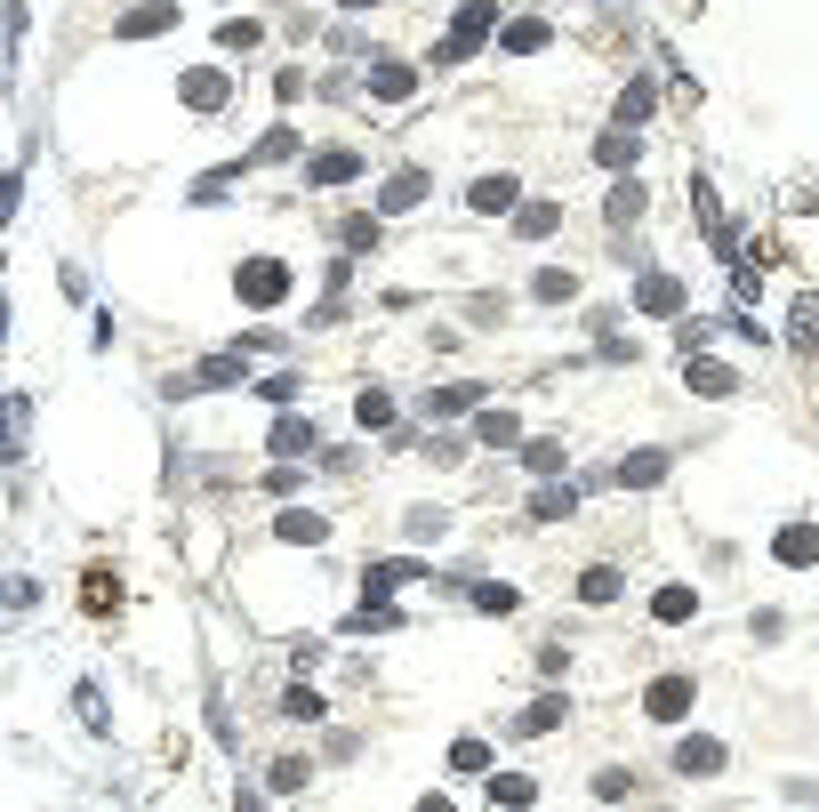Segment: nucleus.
<instances>
[{
	"label": "nucleus",
	"mask_w": 819,
	"mask_h": 812,
	"mask_svg": "<svg viewBox=\"0 0 819 812\" xmlns=\"http://www.w3.org/2000/svg\"><path fill=\"white\" fill-rule=\"evenodd\" d=\"M394 628H402L394 603H354V635H394Z\"/></svg>",
	"instance_id": "473e14b6"
},
{
	"label": "nucleus",
	"mask_w": 819,
	"mask_h": 812,
	"mask_svg": "<svg viewBox=\"0 0 819 812\" xmlns=\"http://www.w3.org/2000/svg\"><path fill=\"white\" fill-rule=\"evenodd\" d=\"M218 387H250V370H242V354H210L193 370V394H218Z\"/></svg>",
	"instance_id": "a211bd4d"
},
{
	"label": "nucleus",
	"mask_w": 819,
	"mask_h": 812,
	"mask_svg": "<svg viewBox=\"0 0 819 812\" xmlns=\"http://www.w3.org/2000/svg\"><path fill=\"white\" fill-rule=\"evenodd\" d=\"M491 32H498V9H491V0H458V17H451V32L426 49V64H466Z\"/></svg>",
	"instance_id": "f257e3e1"
},
{
	"label": "nucleus",
	"mask_w": 819,
	"mask_h": 812,
	"mask_svg": "<svg viewBox=\"0 0 819 812\" xmlns=\"http://www.w3.org/2000/svg\"><path fill=\"white\" fill-rule=\"evenodd\" d=\"M442 531H451V515H442V507H418V515H410V539H418V548H426V539H442Z\"/></svg>",
	"instance_id": "c03bdc74"
},
{
	"label": "nucleus",
	"mask_w": 819,
	"mask_h": 812,
	"mask_svg": "<svg viewBox=\"0 0 819 812\" xmlns=\"http://www.w3.org/2000/svg\"><path fill=\"white\" fill-rule=\"evenodd\" d=\"M233 290H242V307H282V298H290V265L282 258H242V265H233Z\"/></svg>",
	"instance_id": "f03ea898"
},
{
	"label": "nucleus",
	"mask_w": 819,
	"mask_h": 812,
	"mask_svg": "<svg viewBox=\"0 0 819 812\" xmlns=\"http://www.w3.org/2000/svg\"><path fill=\"white\" fill-rule=\"evenodd\" d=\"M178 97H185L193 113H218L225 97H233V64H193V73L178 81Z\"/></svg>",
	"instance_id": "7ed1b4c3"
},
{
	"label": "nucleus",
	"mask_w": 819,
	"mask_h": 812,
	"mask_svg": "<svg viewBox=\"0 0 819 812\" xmlns=\"http://www.w3.org/2000/svg\"><path fill=\"white\" fill-rule=\"evenodd\" d=\"M635 307H643V314H683V282H675V274H643V282H635Z\"/></svg>",
	"instance_id": "f3484780"
},
{
	"label": "nucleus",
	"mask_w": 819,
	"mask_h": 812,
	"mask_svg": "<svg viewBox=\"0 0 819 812\" xmlns=\"http://www.w3.org/2000/svg\"><path fill=\"white\" fill-rule=\"evenodd\" d=\"M691 700H699V684H691V675H659V684L643 692V716H659V724H683V716H691Z\"/></svg>",
	"instance_id": "20e7f679"
},
{
	"label": "nucleus",
	"mask_w": 819,
	"mask_h": 812,
	"mask_svg": "<svg viewBox=\"0 0 819 812\" xmlns=\"http://www.w3.org/2000/svg\"><path fill=\"white\" fill-rule=\"evenodd\" d=\"M370 89H378L386 106H402V97H418V64L410 57H370Z\"/></svg>",
	"instance_id": "0eeeda50"
},
{
	"label": "nucleus",
	"mask_w": 819,
	"mask_h": 812,
	"mask_svg": "<svg viewBox=\"0 0 819 812\" xmlns=\"http://www.w3.org/2000/svg\"><path fill=\"white\" fill-rule=\"evenodd\" d=\"M17 201H24V178H17V169H9V178H0V225L17 218Z\"/></svg>",
	"instance_id": "09e8293b"
},
{
	"label": "nucleus",
	"mask_w": 819,
	"mask_h": 812,
	"mask_svg": "<svg viewBox=\"0 0 819 812\" xmlns=\"http://www.w3.org/2000/svg\"><path fill=\"white\" fill-rule=\"evenodd\" d=\"M683 387H691L699 402H724V394L739 387V370H724V362H683Z\"/></svg>",
	"instance_id": "ddd939ff"
},
{
	"label": "nucleus",
	"mask_w": 819,
	"mask_h": 812,
	"mask_svg": "<svg viewBox=\"0 0 819 812\" xmlns=\"http://www.w3.org/2000/svg\"><path fill=\"white\" fill-rule=\"evenodd\" d=\"M675 772L683 781H715V772H724V740H707V732L675 740Z\"/></svg>",
	"instance_id": "423d86ee"
},
{
	"label": "nucleus",
	"mask_w": 819,
	"mask_h": 812,
	"mask_svg": "<svg viewBox=\"0 0 819 812\" xmlns=\"http://www.w3.org/2000/svg\"><path fill=\"white\" fill-rule=\"evenodd\" d=\"M451 772L483 781V772H491V740H451Z\"/></svg>",
	"instance_id": "7c9ffc66"
},
{
	"label": "nucleus",
	"mask_w": 819,
	"mask_h": 812,
	"mask_svg": "<svg viewBox=\"0 0 819 812\" xmlns=\"http://www.w3.org/2000/svg\"><path fill=\"white\" fill-rule=\"evenodd\" d=\"M651 106H659L651 81H627V89H619V121H651Z\"/></svg>",
	"instance_id": "c9c22d12"
},
{
	"label": "nucleus",
	"mask_w": 819,
	"mask_h": 812,
	"mask_svg": "<svg viewBox=\"0 0 819 812\" xmlns=\"http://www.w3.org/2000/svg\"><path fill=\"white\" fill-rule=\"evenodd\" d=\"M771 555L788 563V571H811V563H819V531H811V523H788V531L771 539Z\"/></svg>",
	"instance_id": "f8f14e48"
},
{
	"label": "nucleus",
	"mask_w": 819,
	"mask_h": 812,
	"mask_svg": "<svg viewBox=\"0 0 819 812\" xmlns=\"http://www.w3.org/2000/svg\"><path fill=\"white\" fill-rule=\"evenodd\" d=\"M354 427L386 434V427H394V394H386V387H362V394H354Z\"/></svg>",
	"instance_id": "5701e85b"
},
{
	"label": "nucleus",
	"mask_w": 819,
	"mask_h": 812,
	"mask_svg": "<svg viewBox=\"0 0 819 812\" xmlns=\"http://www.w3.org/2000/svg\"><path fill=\"white\" fill-rule=\"evenodd\" d=\"M0 338H9V298H0Z\"/></svg>",
	"instance_id": "603ef678"
},
{
	"label": "nucleus",
	"mask_w": 819,
	"mask_h": 812,
	"mask_svg": "<svg viewBox=\"0 0 819 812\" xmlns=\"http://www.w3.org/2000/svg\"><path fill=\"white\" fill-rule=\"evenodd\" d=\"M458 411H483V387L474 379H451V387L426 394V419H458Z\"/></svg>",
	"instance_id": "4468645a"
},
{
	"label": "nucleus",
	"mask_w": 819,
	"mask_h": 812,
	"mask_svg": "<svg viewBox=\"0 0 819 812\" xmlns=\"http://www.w3.org/2000/svg\"><path fill=\"white\" fill-rule=\"evenodd\" d=\"M426 201V169H394L386 193H378V218H402V210H418Z\"/></svg>",
	"instance_id": "9b49d317"
},
{
	"label": "nucleus",
	"mask_w": 819,
	"mask_h": 812,
	"mask_svg": "<svg viewBox=\"0 0 819 812\" xmlns=\"http://www.w3.org/2000/svg\"><path fill=\"white\" fill-rule=\"evenodd\" d=\"M257 41H265L257 17H225V24H218V49H257Z\"/></svg>",
	"instance_id": "f704fd0d"
},
{
	"label": "nucleus",
	"mask_w": 819,
	"mask_h": 812,
	"mask_svg": "<svg viewBox=\"0 0 819 812\" xmlns=\"http://www.w3.org/2000/svg\"><path fill=\"white\" fill-rule=\"evenodd\" d=\"M73 716H81L89 732H105V692H97L89 675H81V684H73Z\"/></svg>",
	"instance_id": "e433bc0d"
},
{
	"label": "nucleus",
	"mask_w": 819,
	"mask_h": 812,
	"mask_svg": "<svg viewBox=\"0 0 819 812\" xmlns=\"http://www.w3.org/2000/svg\"><path fill=\"white\" fill-rule=\"evenodd\" d=\"M282 716H297V724H322L330 708H322V692H305V684H290V692H282Z\"/></svg>",
	"instance_id": "4c0bfd02"
},
{
	"label": "nucleus",
	"mask_w": 819,
	"mask_h": 812,
	"mask_svg": "<svg viewBox=\"0 0 819 812\" xmlns=\"http://www.w3.org/2000/svg\"><path fill=\"white\" fill-rule=\"evenodd\" d=\"M570 507H578V491H570V483H546V491L530 499V523H570Z\"/></svg>",
	"instance_id": "a878e982"
},
{
	"label": "nucleus",
	"mask_w": 819,
	"mask_h": 812,
	"mask_svg": "<svg viewBox=\"0 0 819 812\" xmlns=\"http://www.w3.org/2000/svg\"><path fill=\"white\" fill-rule=\"evenodd\" d=\"M483 781H491V789H483L491 804H538V781H530V772H483Z\"/></svg>",
	"instance_id": "b1692460"
},
{
	"label": "nucleus",
	"mask_w": 819,
	"mask_h": 812,
	"mask_svg": "<svg viewBox=\"0 0 819 812\" xmlns=\"http://www.w3.org/2000/svg\"><path fill=\"white\" fill-rule=\"evenodd\" d=\"M667 451H635V459H619V467H610V483H619V491H651V483H667Z\"/></svg>",
	"instance_id": "6e6552de"
},
{
	"label": "nucleus",
	"mask_w": 819,
	"mask_h": 812,
	"mask_svg": "<svg viewBox=\"0 0 819 812\" xmlns=\"http://www.w3.org/2000/svg\"><path fill=\"white\" fill-rule=\"evenodd\" d=\"M619 563H595V571H578V595H587V603H619Z\"/></svg>",
	"instance_id": "cd10ccee"
},
{
	"label": "nucleus",
	"mask_w": 819,
	"mask_h": 812,
	"mask_svg": "<svg viewBox=\"0 0 819 812\" xmlns=\"http://www.w3.org/2000/svg\"><path fill=\"white\" fill-rule=\"evenodd\" d=\"M483 443H491V451L523 443V419H515V411H491V402H483Z\"/></svg>",
	"instance_id": "2f4dec72"
},
{
	"label": "nucleus",
	"mask_w": 819,
	"mask_h": 812,
	"mask_svg": "<svg viewBox=\"0 0 819 812\" xmlns=\"http://www.w3.org/2000/svg\"><path fill=\"white\" fill-rule=\"evenodd\" d=\"M466 595H474V612H515V603H523V595L506 588V580H474Z\"/></svg>",
	"instance_id": "72a5a7b5"
},
{
	"label": "nucleus",
	"mask_w": 819,
	"mask_h": 812,
	"mask_svg": "<svg viewBox=\"0 0 819 812\" xmlns=\"http://www.w3.org/2000/svg\"><path fill=\"white\" fill-rule=\"evenodd\" d=\"M530 290H538V298H546V307H563V298H570V290H578V274H563V265H546V274H538V282H530Z\"/></svg>",
	"instance_id": "a19ab883"
},
{
	"label": "nucleus",
	"mask_w": 819,
	"mask_h": 812,
	"mask_svg": "<svg viewBox=\"0 0 819 812\" xmlns=\"http://www.w3.org/2000/svg\"><path fill=\"white\" fill-rule=\"evenodd\" d=\"M788 322H796V347H811V338H819V298H811V290L796 298V314H788Z\"/></svg>",
	"instance_id": "79ce46f5"
},
{
	"label": "nucleus",
	"mask_w": 819,
	"mask_h": 812,
	"mask_svg": "<svg viewBox=\"0 0 819 812\" xmlns=\"http://www.w3.org/2000/svg\"><path fill=\"white\" fill-rule=\"evenodd\" d=\"M410 580H426V563H370V571H362V603H386V595L410 588Z\"/></svg>",
	"instance_id": "9d476101"
},
{
	"label": "nucleus",
	"mask_w": 819,
	"mask_h": 812,
	"mask_svg": "<svg viewBox=\"0 0 819 812\" xmlns=\"http://www.w3.org/2000/svg\"><path fill=\"white\" fill-rule=\"evenodd\" d=\"M643 201H651V193H643V178H619V186L603 193V218H610V225H635V218H643Z\"/></svg>",
	"instance_id": "4be33fe9"
},
{
	"label": "nucleus",
	"mask_w": 819,
	"mask_h": 812,
	"mask_svg": "<svg viewBox=\"0 0 819 812\" xmlns=\"http://www.w3.org/2000/svg\"><path fill=\"white\" fill-rule=\"evenodd\" d=\"M305 781H314V764H305V756H273V764H265V789H273V796H297Z\"/></svg>",
	"instance_id": "393cba45"
},
{
	"label": "nucleus",
	"mask_w": 819,
	"mask_h": 812,
	"mask_svg": "<svg viewBox=\"0 0 819 812\" xmlns=\"http://www.w3.org/2000/svg\"><path fill=\"white\" fill-rule=\"evenodd\" d=\"M273 539H290V548H322L330 523H322V515H305V507H282V515H273Z\"/></svg>",
	"instance_id": "dca6fc26"
},
{
	"label": "nucleus",
	"mask_w": 819,
	"mask_h": 812,
	"mask_svg": "<svg viewBox=\"0 0 819 812\" xmlns=\"http://www.w3.org/2000/svg\"><path fill=\"white\" fill-rule=\"evenodd\" d=\"M563 443H555V434H530V443H523V467H530V475H563Z\"/></svg>",
	"instance_id": "c85d7f7f"
},
{
	"label": "nucleus",
	"mask_w": 819,
	"mask_h": 812,
	"mask_svg": "<svg viewBox=\"0 0 819 812\" xmlns=\"http://www.w3.org/2000/svg\"><path fill=\"white\" fill-rule=\"evenodd\" d=\"M337 9H346V17H362V9H378V0H337Z\"/></svg>",
	"instance_id": "3c124183"
},
{
	"label": "nucleus",
	"mask_w": 819,
	"mask_h": 812,
	"mask_svg": "<svg viewBox=\"0 0 819 812\" xmlns=\"http://www.w3.org/2000/svg\"><path fill=\"white\" fill-rule=\"evenodd\" d=\"M498 41H506V57H538L546 41H555V24H546V17H515V24L498 32Z\"/></svg>",
	"instance_id": "aec40b11"
},
{
	"label": "nucleus",
	"mask_w": 819,
	"mask_h": 812,
	"mask_svg": "<svg viewBox=\"0 0 819 812\" xmlns=\"http://www.w3.org/2000/svg\"><path fill=\"white\" fill-rule=\"evenodd\" d=\"M515 193H523V186H515V178L498 169V178H474V193H466V201H474L483 218H506V210H515Z\"/></svg>",
	"instance_id": "6ab92c4d"
},
{
	"label": "nucleus",
	"mask_w": 819,
	"mask_h": 812,
	"mask_svg": "<svg viewBox=\"0 0 819 812\" xmlns=\"http://www.w3.org/2000/svg\"><path fill=\"white\" fill-rule=\"evenodd\" d=\"M707 330H715V322H675V347H683V354H699V347H707Z\"/></svg>",
	"instance_id": "8fccbe9b"
},
{
	"label": "nucleus",
	"mask_w": 819,
	"mask_h": 812,
	"mask_svg": "<svg viewBox=\"0 0 819 812\" xmlns=\"http://www.w3.org/2000/svg\"><path fill=\"white\" fill-rule=\"evenodd\" d=\"M169 24H178V0H136V9L113 17L121 41H153V32H169Z\"/></svg>",
	"instance_id": "39448f33"
},
{
	"label": "nucleus",
	"mask_w": 819,
	"mask_h": 812,
	"mask_svg": "<svg viewBox=\"0 0 819 812\" xmlns=\"http://www.w3.org/2000/svg\"><path fill=\"white\" fill-rule=\"evenodd\" d=\"M506 218H515V233H523V242H546V233L563 225V201H515Z\"/></svg>",
	"instance_id": "2eb2a0df"
},
{
	"label": "nucleus",
	"mask_w": 819,
	"mask_h": 812,
	"mask_svg": "<svg viewBox=\"0 0 819 812\" xmlns=\"http://www.w3.org/2000/svg\"><path fill=\"white\" fill-rule=\"evenodd\" d=\"M113 603H121V580L113 571H89V612H113Z\"/></svg>",
	"instance_id": "37998d69"
},
{
	"label": "nucleus",
	"mask_w": 819,
	"mask_h": 812,
	"mask_svg": "<svg viewBox=\"0 0 819 812\" xmlns=\"http://www.w3.org/2000/svg\"><path fill=\"white\" fill-rule=\"evenodd\" d=\"M265 402H297V370H273V379H257Z\"/></svg>",
	"instance_id": "49530a36"
},
{
	"label": "nucleus",
	"mask_w": 819,
	"mask_h": 812,
	"mask_svg": "<svg viewBox=\"0 0 819 812\" xmlns=\"http://www.w3.org/2000/svg\"><path fill=\"white\" fill-rule=\"evenodd\" d=\"M265 451H273V459H290V467H297L305 451H314V427H305V419H290V411H282V419H273V443H265Z\"/></svg>",
	"instance_id": "412c9836"
},
{
	"label": "nucleus",
	"mask_w": 819,
	"mask_h": 812,
	"mask_svg": "<svg viewBox=\"0 0 819 812\" xmlns=\"http://www.w3.org/2000/svg\"><path fill=\"white\" fill-rule=\"evenodd\" d=\"M651 612H659V620H691V612H699V595H691V588H659Z\"/></svg>",
	"instance_id": "ea45409f"
},
{
	"label": "nucleus",
	"mask_w": 819,
	"mask_h": 812,
	"mask_svg": "<svg viewBox=\"0 0 819 812\" xmlns=\"http://www.w3.org/2000/svg\"><path fill=\"white\" fill-rule=\"evenodd\" d=\"M563 708H570L563 692H546V700H530L523 716H515V732H555V724H563Z\"/></svg>",
	"instance_id": "c756f323"
},
{
	"label": "nucleus",
	"mask_w": 819,
	"mask_h": 812,
	"mask_svg": "<svg viewBox=\"0 0 819 812\" xmlns=\"http://www.w3.org/2000/svg\"><path fill=\"white\" fill-rule=\"evenodd\" d=\"M242 169H250V161H233V169H210V178L193 186V201H225L233 186H242Z\"/></svg>",
	"instance_id": "58836bf2"
},
{
	"label": "nucleus",
	"mask_w": 819,
	"mask_h": 812,
	"mask_svg": "<svg viewBox=\"0 0 819 812\" xmlns=\"http://www.w3.org/2000/svg\"><path fill=\"white\" fill-rule=\"evenodd\" d=\"M635 153H643L635 129H603V138H595V161H603V169H627Z\"/></svg>",
	"instance_id": "bb28decb"
},
{
	"label": "nucleus",
	"mask_w": 819,
	"mask_h": 812,
	"mask_svg": "<svg viewBox=\"0 0 819 812\" xmlns=\"http://www.w3.org/2000/svg\"><path fill=\"white\" fill-rule=\"evenodd\" d=\"M346 250H378V218H346Z\"/></svg>",
	"instance_id": "de8ad7c7"
},
{
	"label": "nucleus",
	"mask_w": 819,
	"mask_h": 812,
	"mask_svg": "<svg viewBox=\"0 0 819 812\" xmlns=\"http://www.w3.org/2000/svg\"><path fill=\"white\" fill-rule=\"evenodd\" d=\"M290 153H297V129H273V138H257L250 161H290Z\"/></svg>",
	"instance_id": "a18cd8bd"
},
{
	"label": "nucleus",
	"mask_w": 819,
	"mask_h": 812,
	"mask_svg": "<svg viewBox=\"0 0 819 812\" xmlns=\"http://www.w3.org/2000/svg\"><path fill=\"white\" fill-rule=\"evenodd\" d=\"M354 178H362V153H346V146H330V153L305 161V186H354Z\"/></svg>",
	"instance_id": "1a4fd4ad"
}]
</instances>
